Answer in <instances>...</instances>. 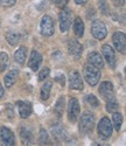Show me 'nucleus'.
Masks as SVG:
<instances>
[{
  "label": "nucleus",
  "instance_id": "f257e3e1",
  "mask_svg": "<svg viewBox=\"0 0 126 146\" xmlns=\"http://www.w3.org/2000/svg\"><path fill=\"white\" fill-rule=\"evenodd\" d=\"M83 74H84V78L86 80V82L90 84V86H96V84L99 82L100 78V70L92 66V64H85L84 69H83Z\"/></svg>",
  "mask_w": 126,
  "mask_h": 146
},
{
  "label": "nucleus",
  "instance_id": "f03ea898",
  "mask_svg": "<svg viewBox=\"0 0 126 146\" xmlns=\"http://www.w3.org/2000/svg\"><path fill=\"white\" fill-rule=\"evenodd\" d=\"M95 126V118L90 112H84L80 117V131L82 133H90Z\"/></svg>",
  "mask_w": 126,
  "mask_h": 146
},
{
  "label": "nucleus",
  "instance_id": "7ed1b4c3",
  "mask_svg": "<svg viewBox=\"0 0 126 146\" xmlns=\"http://www.w3.org/2000/svg\"><path fill=\"white\" fill-rule=\"evenodd\" d=\"M58 20H60V29L61 32L66 33L70 28L71 25V11L63 7L58 14Z\"/></svg>",
  "mask_w": 126,
  "mask_h": 146
},
{
  "label": "nucleus",
  "instance_id": "20e7f679",
  "mask_svg": "<svg viewBox=\"0 0 126 146\" xmlns=\"http://www.w3.org/2000/svg\"><path fill=\"white\" fill-rule=\"evenodd\" d=\"M91 34L95 36L96 39H98V40L105 39L106 35H107V29H106L105 23L102 22L100 20L94 21L92 25H91Z\"/></svg>",
  "mask_w": 126,
  "mask_h": 146
},
{
  "label": "nucleus",
  "instance_id": "39448f33",
  "mask_svg": "<svg viewBox=\"0 0 126 146\" xmlns=\"http://www.w3.org/2000/svg\"><path fill=\"white\" fill-rule=\"evenodd\" d=\"M98 135L103 139H107L112 135V125L107 117H103L98 123Z\"/></svg>",
  "mask_w": 126,
  "mask_h": 146
},
{
  "label": "nucleus",
  "instance_id": "423d86ee",
  "mask_svg": "<svg viewBox=\"0 0 126 146\" xmlns=\"http://www.w3.org/2000/svg\"><path fill=\"white\" fill-rule=\"evenodd\" d=\"M41 33L44 36H52L54 34V21L53 18L49 15H43L41 20Z\"/></svg>",
  "mask_w": 126,
  "mask_h": 146
},
{
  "label": "nucleus",
  "instance_id": "0eeeda50",
  "mask_svg": "<svg viewBox=\"0 0 126 146\" xmlns=\"http://www.w3.org/2000/svg\"><path fill=\"white\" fill-rule=\"evenodd\" d=\"M80 116V103L76 98H71L68 105V118L71 123H75Z\"/></svg>",
  "mask_w": 126,
  "mask_h": 146
},
{
  "label": "nucleus",
  "instance_id": "6e6552de",
  "mask_svg": "<svg viewBox=\"0 0 126 146\" xmlns=\"http://www.w3.org/2000/svg\"><path fill=\"white\" fill-rule=\"evenodd\" d=\"M0 141L3 145H8V146H13L15 145V137L9 129L1 126L0 127Z\"/></svg>",
  "mask_w": 126,
  "mask_h": 146
},
{
  "label": "nucleus",
  "instance_id": "1a4fd4ad",
  "mask_svg": "<svg viewBox=\"0 0 126 146\" xmlns=\"http://www.w3.org/2000/svg\"><path fill=\"white\" fill-rule=\"evenodd\" d=\"M69 83H70V89L74 90H82L84 88L83 80L77 70H71L69 72Z\"/></svg>",
  "mask_w": 126,
  "mask_h": 146
},
{
  "label": "nucleus",
  "instance_id": "9d476101",
  "mask_svg": "<svg viewBox=\"0 0 126 146\" xmlns=\"http://www.w3.org/2000/svg\"><path fill=\"white\" fill-rule=\"evenodd\" d=\"M113 43L115 47L117 48V50L120 52L121 54H125L126 52V36L123 32H116L112 36Z\"/></svg>",
  "mask_w": 126,
  "mask_h": 146
},
{
  "label": "nucleus",
  "instance_id": "9b49d317",
  "mask_svg": "<svg viewBox=\"0 0 126 146\" xmlns=\"http://www.w3.org/2000/svg\"><path fill=\"white\" fill-rule=\"evenodd\" d=\"M102 54L104 56V58L107 61V63L111 68L116 67V54L115 50L112 49V47L109 44H103L102 46Z\"/></svg>",
  "mask_w": 126,
  "mask_h": 146
},
{
  "label": "nucleus",
  "instance_id": "f8f14e48",
  "mask_svg": "<svg viewBox=\"0 0 126 146\" xmlns=\"http://www.w3.org/2000/svg\"><path fill=\"white\" fill-rule=\"evenodd\" d=\"M68 50L70 53V55L74 57V58H80L81 55H82V50H83V47L82 44L76 41V40H70L69 43H68Z\"/></svg>",
  "mask_w": 126,
  "mask_h": 146
},
{
  "label": "nucleus",
  "instance_id": "ddd939ff",
  "mask_svg": "<svg viewBox=\"0 0 126 146\" xmlns=\"http://www.w3.org/2000/svg\"><path fill=\"white\" fill-rule=\"evenodd\" d=\"M42 62V56L39 52L36 50H32L31 53V57L28 60V67L33 70V71H36L37 69H39L40 64Z\"/></svg>",
  "mask_w": 126,
  "mask_h": 146
},
{
  "label": "nucleus",
  "instance_id": "4468645a",
  "mask_svg": "<svg viewBox=\"0 0 126 146\" xmlns=\"http://www.w3.org/2000/svg\"><path fill=\"white\" fill-rule=\"evenodd\" d=\"M17 106L19 109V115L21 118H28L32 115V105L29 102H22L18 101Z\"/></svg>",
  "mask_w": 126,
  "mask_h": 146
},
{
  "label": "nucleus",
  "instance_id": "2eb2a0df",
  "mask_svg": "<svg viewBox=\"0 0 126 146\" xmlns=\"http://www.w3.org/2000/svg\"><path fill=\"white\" fill-rule=\"evenodd\" d=\"M99 94L106 101L111 97H113V86L111 82H103L99 87Z\"/></svg>",
  "mask_w": 126,
  "mask_h": 146
},
{
  "label": "nucleus",
  "instance_id": "dca6fc26",
  "mask_svg": "<svg viewBox=\"0 0 126 146\" xmlns=\"http://www.w3.org/2000/svg\"><path fill=\"white\" fill-rule=\"evenodd\" d=\"M88 63L97 67L98 69H102L104 67V61H103L102 55L96 53V52H92L88 55Z\"/></svg>",
  "mask_w": 126,
  "mask_h": 146
},
{
  "label": "nucleus",
  "instance_id": "f3484780",
  "mask_svg": "<svg viewBox=\"0 0 126 146\" xmlns=\"http://www.w3.org/2000/svg\"><path fill=\"white\" fill-rule=\"evenodd\" d=\"M18 75H19V70L18 69H13V70L8 71V74L5 76V86H6V88H11L17 82Z\"/></svg>",
  "mask_w": 126,
  "mask_h": 146
},
{
  "label": "nucleus",
  "instance_id": "a211bd4d",
  "mask_svg": "<svg viewBox=\"0 0 126 146\" xmlns=\"http://www.w3.org/2000/svg\"><path fill=\"white\" fill-rule=\"evenodd\" d=\"M26 56H27V49H26V47H20L19 49L15 52L14 54V60H15V62L19 63L20 66H23L25 64V61H26Z\"/></svg>",
  "mask_w": 126,
  "mask_h": 146
},
{
  "label": "nucleus",
  "instance_id": "6ab92c4d",
  "mask_svg": "<svg viewBox=\"0 0 126 146\" xmlns=\"http://www.w3.org/2000/svg\"><path fill=\"white\" fill-rule=\"evenodd\" d=\"M74 33L76 34L77 38H82L84 34V23L81 18H76L74 21Z\"/></svg>",
  "mask_w": 126,
  "mask_h": 146
},
{
  "label": "nucleus",
  "instance_id": "aec40b11",
  "mask_svg": "<svg viewBox=\"0 0 126 146\" xmlns=\"http://www.w3.org/2000/svg\"><path fill=\"white\" fill-rule=\"evenodd\" d=\"M20 138H21V141L22 144L25 145H31L33 143V136H32V132L27 129L22 127L20 130Z\"/></svg>",
  "mask_w": 126,
  "mask_h": 146
},
{
  "label": "nucleus",
  "instance_id": "412c9836",
  "mask_svg": "<svg viewBox=\"0 0 126 146\" xmlns=\"http://www.w3.org/2000/svg\"><path fill=\"white\" fill-rule=\"evenodd\" d=\"M6 40L9 44L17 46L21 40V35L15 32H8V33H6Z\"/></svg>",
  "mask_w": 126,
  "mask_h": 146
},
{
  "label": "nucleus",
  "instance_id": "4be33fe9",
  "mask_svg": "<svg viewBox=\"0 0 126 146\" xmlns=\"http://www.w3.org/2000/svg\"><path fill=\"white\" fill-rule=\"evenodd\" d=\"M52 87H53V83L50 82V81H47L42 88H41V98L43 101L48 100L49 98V95H50V90H52Z\"/></svg>",
  "mask_w": 126,
  "mask_h": 146
},
{
  "label": "nucleus",
  "instance_id": "5701e85b",
  "mask_svg": "<svg viewBox=\"0 0 126 146\" xmlns=\"http://www.w3.org/2000/svg\"><path fill=\"white\" fill-rule=\"evenodd\" d=\"M119 108V104L117 102V100L115 97H111V98L106 100V110L107 112H115L117 109Z\"/></svg>",
  "mask_w": 126,
  "mask_h": 146
},
{
  "label": "nucleus",
  "instance_id": "b1692460",
  "mask_svg": "<svg viewBox=\"0 0 126 146\" xmlns=\"http://www.w3.org/2000/svg\"><path fill=\"white\" fill-rule=\"evenodd\" d=\"M64 103H66V101H64V96H61L60 98L57 100V102H56V105H55V112H56V115L60 116V117L63 115V111H64Z\"/></svg>",
  "mask_w": 126,
  "mask_h": 146
},
{
  "label": "nucleus",
  "instance_id": "393cba45",
  "mask_svg": "<svg viewBox=\"0 0 126 146\" xmlns=\"http://www.w3.org/2000/svg\"><path fill=\"white\" fill-rule=\"evenodd\" d=\"M112 121H113V125H115V129H116L117 131H120L121 123H123V116H121V113H119V112H113Z\"/></svg>",
  "mask_w": 126,
  "mask_h": 146
},
{
  "label": "nucleus",
  "instance_id": "a878e982",
  "mask_svg": "<svg viewBox=\"0 0 126 146\" xmlns=\"http://www.w3.org/2000/svg\"><path fill=\"white\" fill-rule=\"evenodd\" d=\"M8 55L6 53H0V72H3L8 67Z\"/></svg>",
  "mask_w": 126,
  "mask_h": 146
},
{
  "label": "nucleus",
  "instance_id": "bb28decb",
  "mask_svg": "<svg viewBox=\"0 0 126 146\" xmlns=\"http://www.w3.org/2000/svg\"><path fill=\"white\" fill-rule=\"evenodd\" d=\"M52 132L54 135V138H56L58 141L64 138V135H63V129L61 126H58V125L57 126H53L52 127Z\"/></svg>",
  "mask_w": 126,
  "mask_h": 146
},
{
  "label": "nucleus",
  "instance_id": "cd10ccee",
  "mask_svg": "<svg viewBox=\"0 0 126 146\" xmlns=\"http://www.w3.org/2000/svg\"><path fill=\"white\" fill-rule=\"evenodd\" d=\"M99 1V8H100V12H102L103 14L107 15L110 13V7H109V4L106 0H98Z\"/></svg>",
  "mask_w": 126,
  "mask_h": 146
},
{
  "label": "nucleus",
  "instance_id": "c85d7f7f",
  "mask_svg": "<svg viewBox=\"0 0 126 146\" xmlns=\"http://www.w3.org/2000/svg\"><path fill=\"white\" fill-rule=\"evenodd\" d=\"M86 101H88V103H89L91 106H94V108H97L99 105V102L97 100V97L94 96V95H88L86 96Z\"/></svg>",
  "mask_w": 126,
  "mask_h": 146
},
{
  "label": "nucleus",
  "instance_id": "c756f323",
  "mask_svg": "<svg viewBox=\"0 0 126 146\" xmlns=\"http://www.w3.org/2000/svg\"><path fill=\"white\" fill-rule=\"evenodd\" d=\"M49 72H50V70L47 67H44L43 69H41L40 72H39V81H44L49 76Z\"/></svg>",
  "mask_w": 126,
  "mask_h": 146
},
{
  "label": "nucleus",
  "instance_id": "7c9ffc66",
  "mask_svg": "<svg viewBox=\"0 0 126 146\" xmlns=\"http://www.w3.org/2000/svg\"><path fill=\"white\" fill-rule=\"evenodd\" d=\"M40 143H41L42 145H46V143L49 144V137H48L47 132H46L43 129L40 131Z\"/></svg>",
  "mask_w": 126,
  "mask_h": 146
},
{
  "label": "nucleus",
  "instance_id": "2f4dec72",
  "mask_svg": "<svg viewBox=\"0 0 126 146\" xmlns=\"http://www.w3.org/2000/svg\"><path fill=\"white\" fill-rule=\"evenodd\" d=\"M17 0H0V5L4 7H12L15 4Z\"/></svg>",
  "mask_w": 126,
  "mask_h": 146
},
{
  "label": "nucleus",
  "instance_id": "473e14b6",
  "mask_svg": "<svg viewBox=\"0 0 126 146\" xmlns=\"http://www.w3.org/2000/svg\"><path fill=\"white\" fill-rule=\"evenodd\" d=\"M53 3H54L57 7L63 8V7H66V6H67V4L69 3V0H53Z\"/></svg>",
  "mask_w": 126,
  "mask_h": 146
},
{
  "label": "nucleus",
  "instance_id": "72a5a7b5",
  "mask_svg": "<svg viewBox=\"0 0 126 146\" xmlns=\"http://www.w3.org/2000/svg\"><path fill=\"white\" fill-rule=\"evenodd\" d=\"M111 1L115 4V6H124L126 0H111Z\"/></svg>",
  "mask_w": 126,
  "mask_h": 146
},
{
  "label": "nucleus",
  "instance_id": "f704fd0d",
  "mask_svg": "<svg viewBox=\"0 0 126 146\" xmlns=\"http://www.w3.org/2000/svg\"><path fill=\"white\" fill-rule=\"evenodd\" d=\"M86 1L88 0H75V3L77 5H84V4H86Z\"/></svg>",
  "mask_w": 126,
  "mask_h": 146
},
{
  "label": "nucleus",
  "instance_id": "c9c22d12",
  "mask_svg": "<svg viewBox=\"0 0 126 146\" xmlns=\"http://www.w3.org/2000/svg\"><path fill=\"white\" fill-rule=\"evenodd\" d=\"M4 96V88H3V86H1V83H0V98Z\"/></svg>",
  "mask_w": 126,
  "mask_h": 146
},
{
  "label": "nucleus",
  "instance_id": "e433bc0d",
  "mask_svg": "<svg viewBox=\"0 0 126 146\" xmlns=\"http://www.w3.org/2000/svg\"><path fill=\"white\" fill-rule=\"evenodd\" d=\"M62 78H63V77H62V76H60V77H57V78H55V80H56V81H60L62 86H64V81H63Z\"/></svg>",
  "mask_w": 126,
  "mask_h": 146
}]
</instances>
